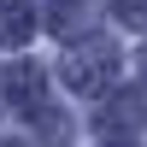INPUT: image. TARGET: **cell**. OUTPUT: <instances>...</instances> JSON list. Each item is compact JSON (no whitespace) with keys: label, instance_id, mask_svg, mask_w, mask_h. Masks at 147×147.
Masks as SVG:
<instances>
[{"label":"cell","instance_id":"obj_1","mask_svg":"<svg viewBox=\"0 0 147 147\" xmlns=\"http://www.w3.org/2000/svg\"><path fill=\"white\" fill-rule=\"evenodd\" d=\"M124 18L129 24H147V0H124Z\"/></svg>","mask_w":147,"mask_h":147}]
</instances>
